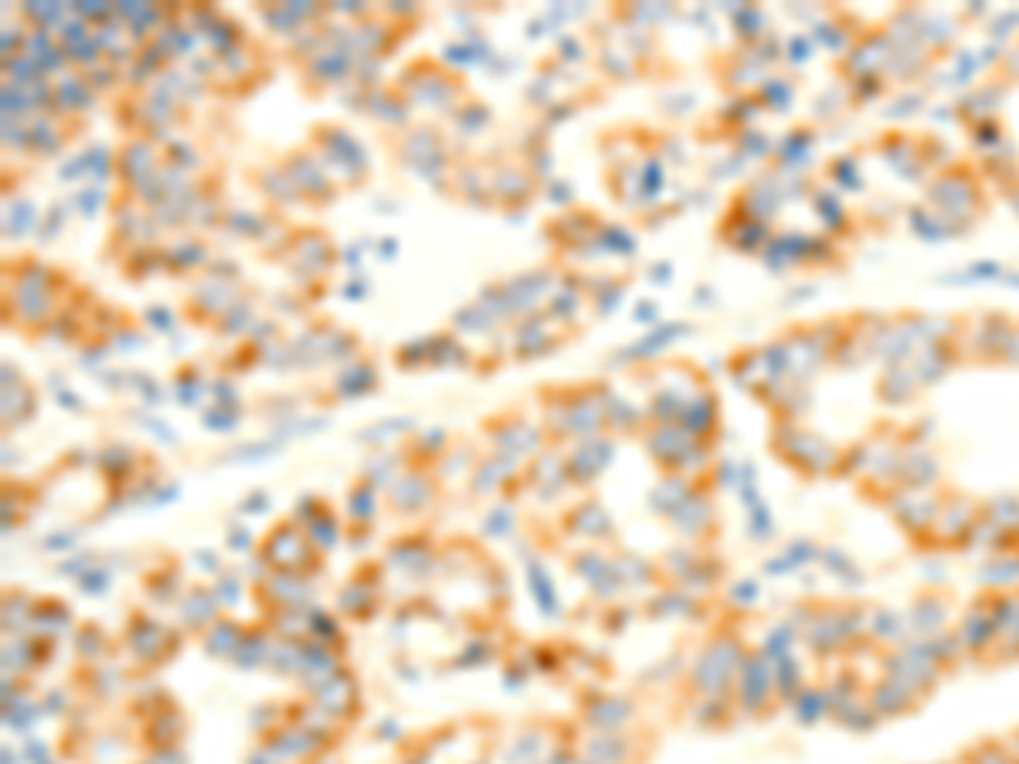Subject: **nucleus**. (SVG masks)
I'll return each mask as SVG.
<instances>
[{
    "label": "nucleus",
    "instance_id": "obj_5",
    "mask_svg": "<svg viewBox=\"0 0 1019 764\" xmlns=\"http://www.w3.org/2000/svg\"><path fill=\"white\" fill-rule=\"evenodd\" d=\"M830 714V697H826V689H802L798 697H795V717L802 721V724H812V721H820V717H826Z\"/></svg>",
    "mask_w": 1019,
    "mask_h": 764
},
{
    "label": "nucleus",
    "instance_id": "obj_8",
    "mask_svg": "<svg viewBox=\"0 0 1019 764\" xmlns=\"http://www.w3.org/2000/svg\"><path fill=\"white\" fill-rule=\"evenodd\" d=\"M989 571H999V575H989L986 581L992 585H1012L1019 578V558H1006L1002 565H989Z\"/></svg>",
    "mask_w": 1019,
    "mask_h": 764
},
{
    "label": "nucleus",
    "instance_id": "obj_4",
    "mask_svg": "<svg viewBox=\"0 0 1019 764\" xmlns=\"http://www.w3.org/2000/svg\"><path fill=\"white\" fill-rule=\"evenodd\" d=\"M944 605H938L934 598H921L918 605H914V611H911V633L914 636H928V639H934L941 629H944Z\"/></svg>",
    "mask_w": 1019,
    "mask_h": 764
},
{
    "label": "nucleus",
    "instance_id": "obj_6",
    "mask_svg": "<svg viewBox=\"0 0 1019 764\" xmlns=\"http://www.w3.org/2000/svg\"><path fill=\"white\" fill-rule=\"evenodd\" d=\"M870 636L880 639V643H894V639H904L908 629H904L901 615H894V611H876V615L870 618Z\"/></svg>",
    "mask_w": 1019,
    "mask_h": 764
},
{
    "label": "nucleus",
    "instance_id": "obj_3",
    "mask_svg": "<svg viewBox=\"0 0 1019 764\" xmlns=\"http://www.w3.org/2000/svg\"><path fill=\"white\" fill-rule=\"evenodd\" d=\"M976 510L966 507V500H951L944 510H938V523H934V537L948 540V543H966L969 530L976 527Z\"/></svg>",
    "mask_w": 1019,
    "mask_h": 764
},
{
    "label": "nucleus",
    "instance_id": "obj_7",
    "mask_svg": "<svg viewBox=\"0 0 1019 764\" xmlns=\"http://www.w3.org/2000/svg\"><path fill=\"white\" fill-rule=\"evenodd\" d=\"M969 764H1016V757H1012L1002 744L986 741V744H979V747L969 754Z\"/></svg>",
    "mask_w": 1019,
    "mask_h": 764
},
{
    "label": "nucleus",
    "instance_id": "obj_1",
    "mask_svg": "<svg viewBox=\"0 0 1019 764\" xmlns=\"http://www.w3.org/2000/svg\"><path fill=\"white\" fill-rule=\"evenodd\" d=\"M866 704L873 707L876 717H898V714H908L918 704V697L894 679H880L876 686H870Z\"/></svg>",
    "mask_w": 1019,
    "mask_h": 764
},
{
    "label": "nucleus",
    "instance_id": "obj_2",
    "mask_svg": "<svg viewBox=\"0 0 1019 764\" xmlns=\"http://www.w3.org/2000/svg\"><path fill=\"white\" fill-rule=\"evenodd\" d=\"M999 639V625L992 618V605H979L972 608L966 618H962V629H959V643L962 649H972V653H982L989 643Z\"/></svg>",
    "mask_w": 1019,
    "mask_h": 764
}]
</instances>
